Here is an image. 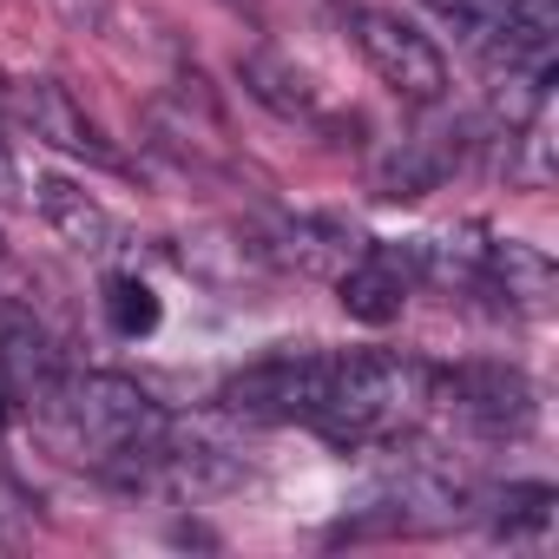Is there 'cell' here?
I'll use <instances>...</instances> for the list:
<instances>
[{
	"instance_id": "cell-17",
	"label": "cell",
	"mask_w": 559,
	"mask_h": 559,
	"mask_svg": "<svg viewBox=\"0 0 559 559\" xmlns=\"http://www.w3.org/2000/svg\"><path fill=\"white\" fill-rule=\"evenodd\" d=\"M53 8H60L73 27H99V21H106V0H53Z\"/></svg>"
},
{
	"instance_id": "cell-6",
	"label": "cell",
	"mask_w": 559,
	"mask_h": 559,
	"mask_svg": "<svg viewBox=\"0 0 559 559\" xmlns=\"http://www.w3.org/2000/svg\"><path fill=\"white\" fill-rule=\"evenodd\" d=\"M428 14H441L467 53L487 60V73L500 67H526V60H546L552 40H546V21L526 8V0H421Z\"/></svg>"
},
{
	"instance_id": "cell-18",
	"label": "cell",
	"mask_w": 559,
	"mask_h": 559,
	"mask_svg": "<svg viewBox=\"0 0 559 559\" xmlns=\"http://www.w3.org/2000/svg\"><path fill=\"white\" fill-rule=\"evenodd\" d=\"M14 185H21V165H14L8 139H0V198H14Z\"/></svg>"
},
{
	"instance_id": "cell-3",
	"label": "cell",
	"mask_w": 559,
	"mask_h": 559,
	"mask_svg": "<svg viewBox=\"0 0 559 559\" xmlns=\"http://www.w3.org/2000/svg\"><path fill=\"white\" fill-rule=\"evenodd\" d=\"M428 408H441L454 428L480 441H507L533 428L539 389L513 362H454V369H428Z\"/></svg>"
},
{
	"instance_id": "cell-19",
	"label": "cell",
	"mask_w": 559,
	"mask_h": 559,
	"mask_svg": "<svg viewBox=\"0 0 559 559\" xmlns=\"http://www.w3.org/2000/svg\"><path fill=\"white\" fill-rule=\"evenodd\" d=\"M14 408H21V402H14V389H8V382H0V435H8V421H14Z\"/></svg>"
},
{
	"instance_id": "cell-21",
	"label": "cell",
	"mask_w": 559,
	"mask_h": 559,
	"mask_svg": "<svg viewBox=\"0 0 559 559\" xmlns=\"http://www.w3.org/2000/svg\"><path fill=\"white\" fill-rule=\"evenodd\" d=\"M0 93H8V86H0Z\"/></svg>"
},
{
	"instance_id": "cell-2",
	"label": "cell",
	"mask_w": 559,
	"mask_h": 559,
	"mask_svg": "<svg viewBox=\"0 0 559 559\" xmlns=\"http://www.w3.org/2000/svg\"><path fill=\"white\" fill-rule=\"evenodd\" d=\"M421 408H428V362H408L389 349H349V356H330L310 428L336 448H382L408 435Z\"/></svg>"
},
{
	"instance_id": "cell-16",
	"label": "cell",
	"mask_w": 559,
	"mask_h": 559,
	"mask_svg": "<svg viewBox=\"0 0 559 559\" xmlns=\"http://www.w3.org/2000/svg\"><path fill=\"white\" fill-rule=\"evenodd\" d=\"M21 520H27V500H21V487H8V480H0V546H8V539L21 533Z\"/></svg>"
},
{
	"instance_id": "cell-8",
	"label": "cell",
	"mask_w": 559,
	"mask_h": 559,
	"mask_svg": "<svg viewBox=\"0 0 559 559\" xmlns=\"http://www.w3.org/2000/svg\"><path fill=\"white\" fill-rule=\"evenodd\" d=\"M408 297H415V270H408L402 243H356V257L336 270V304L369 330L395 323L408 310Z\"/></svg>"
},
{
	"instance_id": "cell-11",
	"label": "cell",
	"mask_w": 559,
	"mask_h": 559,
	"mask_svg": "<svg viewBox=\"0 0 559 559\" xmlns=\"http://www.w3.org/2000/svg\"><path fill=\"white\" fill-rule=\"evenodd\" d=\"M480 297H500L507 310H546L552 297V257L526 237H487V257H480Z\"/></svg>"
},
{
	"instance_id": "cell-5",
	"label": "cell",
	"mask_w": 559,
	"mask_h": 559,
	"mask_svg": "<svg viewBox=\"0 0 559 559\" xmlns=\"http://www.w3.org/2000/svg\"><path fill=\"white\" fill-rule=\"evenodd\" d=\"M323 376H330L323 349H270L224 376L217 408L237 421H304L310 428V415L323 402Z\"/></svg>"
},
{
	"instance_id": "cell-9",
	"label": "cell",
	"mask_w": 559,
	"mask_h": 559,
	"mask_svg": "<svg viewBox=\"0 0 559 559\" xmlns=\"http://www.w3.org/2000/svg\"><path fill=\"white\" fill-rule=\"evenodd\" d=\"M237 80H243V93H250L257 106H270L276 119L336 132V119H330V93L317 86V73H304L297 60H284L276 47H250V53H237Z\"/></svg>"
},
{
	"instance_id": "cell-15",
	"label": "cell",
	"mask_w": 559,
	"mask_h": 559,
	"mask_svg": "<svg viewBox=\"0 0 559 559\" xmlns=\"http://www.w3.org/2000/svg\"><path fill=\"white\" fill-rule=\"evenodd\" d=\"M480 507H487L500 539H520V533H539L552 520V487L546 480H513L500 493H480Z\"/></svg>"
},
{
	"instance_id": "cell-20",
	"label": "cell",
	"mask_w": 559,
	"mask_h": 559,
	"mask_svg": "<svg viewBox=\"0 0 559 559\" xmlns=\"http://www.w3.org/2000/svg\"><path fill=\"white\" fill-rule=\"evenodd\" d=\"M0 257H8V243H0Z\"/></svg>"
},
{
	"instance_id": "cell-7",
	"label": "cell",
	"mask_w": 559,
	"mask_h": 559,
	"mask_svg": "<svg viewBox=\"0 0 559 559\" xmlns=\"http://www.w3.org/2000/svg\"><path fill=\"white\" fill-rule=\"evenodd\" d=\"M0 99H8V112H14L40 145H53V152H67V158H86V165H119V152H112V139L99 132V119H93L60 80H14Z\"/></svg>"
},
{
	"instance_id": "cell-10",
	"label": "cell",
	"mask_w": 559,
	"mask_h": 559,
	"mask_svg": "<svg viewBox=\"0 0 559 559\" xmlns=\"http://www.w3.org/2000/svg\"><path fill=\"white\" fill-rule=\"evenodd\" d=\"M34 211H40V224H47L60 243H73V250H86V257H112L119 237H126V224H119L86 185H73V178H40V185H34Z\"/></svg>"
},
{
	"instance_id": "cell-14",
	"label": "cell",
	"mask_w": 559,
	"mask_h": 559,
	"mask_svg": "<svg viewBox=\"0 0 559 559\" xmlns=\"http://www.w3.org/2000/svg\"><path fill=\"white\" fill-rule=\"evenodd\" d=\"M106 330L119 336V343H139V336H152L158 330V317H165V304H158V290L145 284V276H132V270H112L106 276Z\"/></svg>"
},
{
	"instance_id": "cell-12",
	"label": "cell",
	"mask_w": 559,
	"mask_h": 559,
	"mask_svg": "<svg viewBox=\"0 0 559 559\" xmlns=\"http://www.w3.org/2000/svg\"><path fill=\"white\" fill-rule=\"evenodd\" d=\"M67 376V356H60V343L27 317V310H0V382L14 389V402H34V395H47L53 382Z\"/></svg>"
},
{
	"instance_id": "cell-13",
	"label": "cell",
	"mask_w": 559,
	"mask_h": 559,
	"mask_svg": "<svg viewBox=\"0 0 559 559\" xmlns=\"http://www.w3.org/2000/svg\"><path fill=\"white\" fill-rule=\"evenodd\" d=\"M454 158H461V139L448 145V139H435V132H415V139H402V145L382 152V165H376V198H389V204L428 198V191L448 178Z\"/></svg>"
},
{
	"instance_id": "cell-4",
	"label": "cell",
	"mask_w": 559,
	"mask_h": 559,
	"mask_svg": "<svg viewBox=\"0 0 559 559\" xmlns=\"http://www.w3.org/2000/svg\"><path fill=\"white\" fill-rule=\"evenodd\" d=\"M349 34H356L369 73H376L402 106H441V99H448V53H441L415 21H402L395 8L362 0V8H349Z\"/></svg>"
},
{
	"instance_id": "cell-1",
	"label": "cell",
	"mask_w": 559,
	"mask_h": 559,
	"mask_svg": "<svg viewBox=\"0 0 559 559\" xmlns=\"http://www.w3.org/2000/svg\"><path fill=\"white\" fill-rule=\"evenodd\" d=\"M40 415V428L53 435V448L67 461L99 467L106 480L126 487H152L158 467V441L171 428V415L152 402V389H139L132 376L112 369H67L47 395L27 402Z\"/></svg>"
}]
</instances>
